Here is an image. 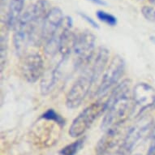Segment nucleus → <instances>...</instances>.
<instances>
[{"label": "nucleus", "mask_w": 155, "mask_h": 155, "mask_svg": "<svg viewBox=\"0 0 155 155\" xmlns=\"http://www.w3.org/2000/svg\"><path fill=\"white\" fill-rule=\"evenodd\" d=\"M150 137L152 138L153 140H155V123L154 124H153V127L152 132H151V135H150Z\"/></svg>", "instance_id": "22"}, {"label": "nucleus", "mask_w": 155, "mask_h": 155, "mask_svg": "<svg viewBox=\"0 0 155 155\" xmlns=\"http://www.w3.org/2000/svg\"><path fill=\"white\" fill-rule=\"evenodd\" d=\"M125 71V62L122 57L115 55L104 71L102 81L95 92V95L102 97L107 94L110 89L116 84L122 77Z\"/></svg>", "instance_id": "4"}, {"label": "nucleus", "mask_w": 155, "mask_h": 155, "mask_svg": "<svg viewBox=\"0 0 155 155\" xmlns=\"http://www.w3.org/2000/svg\"><path fill=\"white\" fill-rule=\"evenodd\" d=\"M107 102L97 100L84 108L71 123L69 135L71 137H79L84 134L100 115L107 111Z\"/></svg>", "instance_id": "2"}, {"label": "nucleus", "mask_w": 155, "mask_h": 155, "mask_svg": "<svg viewBox=\"0 0 155 155\" xmlns=\"http://www.w3.org/2000/svg\"><path fill=\"white\" fill-rule=\"evenodd\" d=\"M107 109L101 128L107 131L115 126L123 125L133 112V103L130 95L129 81L124 80L113 90L107 101Z\"/></svg>", "instance_id": "1"}, {"label": "nucleus", "mask_w": 155, "mask_h": 155, "mask_svg": "<svg viewBox=\"0 0 155 155\" xmlns=\"http://www.w3.org/2000/svg\"><path fill=\"white\" fill-rule=\"evenodd\" d=\"M8 0H1V11L3 10V8L7 6Z\"/></svg>", "instance_id": "21"}, {"label": "nucleus", "mask_w": 155, "mask_h": 155, "mask_svg": "<svg viewBox=\"0 0 155 155\" xmlns=\"http://www.w3.org/2000/svg\"><path fill=\"white\" fill-rule=\"evenodd\" d=\"M79 15H81V17L83 20H84L87 23L89 24V25H91L93 28H99V25H98L96 23V21H94V19H92L90 16H89V15H86V14H84V13L82 12H79Z\"/></svg>", "instance_id": "18"}, {"label": "nucleus", "mask_w": 155, "mask_h": 155, "mask_svg": "<svg viewBox=\"0 0 155 155\" xmlns=\"http://www.w3.org/2000/svg\"><path fill=\"white\" fill-rule=\"evenodd\" d=\"M41 119L44 120H49V121H53L55 122L57 124L63 126L65 124V121L63 118L59 115L57 112L54 109H48L42 115H41Z\"/></svg>", "instance_id": "15"}, {"label": "nucleus", "mask_w": 155, "mask_h": 155, "mask_svg": "<svg viewBox=\"0 0 155 155\" xmlns=\"http://www.w3.org/2000/svg\"><path fill=\"white\" fill-rule=\"evenodd\" d=\"M95 41V36L89 31H84L77 35L73 51L76 58V68L86 65L90 61L94 53Z\"/></svg>", "instance_id": "6"}, {"label": "nucleus", "mask_w": 155, "mask_h": 155, "mask_svg": "<svg viewBox=\"0 0 155 155\" xmlns=\"http://www.w3.org/2000/svg\"><path fill=\"white\" fill-rule=\"evenodd\" d=\"M21 71L28 83H35L44 74V62L39 53L27 54L23 56Z\"/></svg>", "instance_id": "7"}, {"label": "nucleus", "mask_w": 155, "mask_h": 155, "mask_svg": "<svg viewBox=\"0 0 155 155\" xmlns=\"http://www.w3.org/2000/svg\"><path fill=\"white\" fill-rule=\"evenodd\" d=\"M109 51L105 47H100L91 68L88 71L90 74L94 84L96 83L102 72L105 71L107 63L109 61Z\"/></svg>", "instance_id": "11"}, {"label": "nucleus", "mask_w": 155, "mask_h": 155, "mask_svg": "<svg viewBox=\"0 0 155 155\" xmlns=\"http://www.w3.org/2000/svg\"><path fill=\"white\" fill-rule=\"evenodd\" d=\"M123 125L115 126L105 131V134L96 145L97 155H108L120 143H122L127 134Z\"/></svg>", "instance_id": "8"}, {"label": "nucleus", "mask_w": 155, "mask_h": 155, "mask_svg": "<svg viewBox=\"0 0 155 155\" xmlns=\"http://www.w3.org/2000/svg\"><path fill=\"white\" fill-rule=\"evenodd\" d=\"M84 139L81 138L74 141L70 145H67L59 151L60 155H76L84 145Z\"/></svg>", "instance_id": "14"}, {"label": "nucleus", "mask_w": 155, "mask_h": 155, "mask_svg": "<svg viewBox=\"0 0 155 155\" xmlns=\"http://www.w3.org/2000/svg\"><path fill=\"white\" fill-rule=\"evenodd\" d=\"M141 13L143 16L149 21H155V7L152 6H144L141 8Z\"/></svg>", "instance_id": "17"}, {"label": "nucleus", "mask_w": 155, "mask_h": 155, "mask_svg": "<svg viewBox=\"0 0 155 155\" xmlns=\"http://www.w3.org/2000/svg\"><path fill=\"white\" fill-rule=\"evenodd\" d=\"M146 155H155V140H153V142L148 150Z\"/></svg>", "instance_id": "19"}, {"label": "nucleus", "mask_w": 155, "mask_h": 155, "mask_svg": "<svg viewBox=\"0 0 155 155\" xmlns=\"http://www.w3.org/2000/svg\"><path fill=\"white\" fill-rule=\"evenodd\" d=\"M25 0H9L8 8L5 15V20L2 22L6 24L9 29H15L17 26L23 12Z\"/></svg>", "instance_id": "10"}, {"label": "nucleus", "mask_w": 155, "mask_h": 155, "mask_svg": "<svg viewBox=\"0 0 155 155\" xmlns=\"http://www.w3.org/2000/svg\"><path fill=\"white\" fill-rule=\"evenodd\" d=\"M149 1H150V3H151V4L155 6V0H149Z\"/></svg>", "instance_id": "23"}, {"label": "nucleus", "mask_w": 155, "mask_h": 155, "mask_svg": "<svg viewBox=\"0 0 155 155\" xmlns=\"http://www.w3.org/2000/svg\"><path fill=\"white\" fill-rule=\"evenodd\" d=\"M97 17L99 19V21L104 22L110 26H115L117 25V19L110 13H107L102 10H98L96 13Z\"/></svg>", "instance_id": "16"}, {"label": "nucleus", "mask_w": 155, "mask_h": 155, "mask_svg": "<svg viewBox=\"0 0 155 155\" xmlns=\"http://www.w3.org/2000/svg\"><path fill=\"white\" fill-rule=\"evenodd\" d=\"M89 1H91V2L96 3V4H98V5H102V6L107 5L106 2L103 1V0H89Z\"/></svg>", "instance_id": "20"}, {"label": "nucleus", "mask_w": 155, "mask_h": 155, "mask_svg": "<svg viewBox=\"0 0 155 155\" xmlns=\"http://www.w3.org/2000/svg\"><path fill=\"white\" fill-rule=\"evenodd\" d=\"M93 85L94 83L89 71L80 76L67 94V107L69 109H76L79 107L89 94Z\"/></svg>", "instance_id": "5"}, {"label": "nucleus", "mask_w": 155, "mask_h": 155, "mask_svg": "<svg viewBox=\"0 0 155 155\" xmlns=\"http://www.w3.org/2000/svg\"><path fill=\"white\" fill-rule=\"evenodd\" d=\"M59 75H60V68L59 65L55 68L44 72L41 76V81L40 84L41 94L43 95H46L53 89L56 84V82L58 81Z\"/></svg>", "instance_id": "12"}, {"label": "nucleus", "mask_w": 155, "mask_h": 155, "mask_svg": "<svg viewBox=\"0 0 155 155\" xmlns=\"http://www.w3.org/2000/svg\"><path fill=\"white\" fill-rule=\"evenodd\" d=\"M132 99L133 103L132 115L138 117L145 110L155 107V89L147 83H138L133 89Z\"/></svg>", "instance_id": "3"}, {"label": "nucleus", "mask_w": 155, "mask_h": 155, "mask_svg": "<svg viewBox=\"0 0 155 155\" xmlns=\"http://www.w3.org/2000/svg\"><path fill=\"white\" fill-rule=\"evenodd\" d=\"M64 16L63 12L59 8H52L44 18L41 30V45L52 38L58 33L64 23Z\"/></svg>", "instance_id": "9"}, {"label": "nucleus", "mask_w": 155, "mask_h": 155, "mask_svg": "<svg viewBox=\"0 0 155 155\" xmlns=\"http://www.w3.org/2000/svg\"><path fill=\"white\" fill-rule=\"evenodd\" d=\"M10 29L5 23L2 22V32H1V45H0V57H1V71L6 66L8 59V32Z\"/></svg>", "instance_id": "13"}, {"label": "nucleus", "mask_w": 155, "mask_h": 155, "mask_svg": "<svg viewBox=\"0 0 155 155\" xmlns=\"http://www.w3.org/2000/svg\"><path fill=\"white\" fill-rule=\"evenodd\" d=\"M137 155H140V154H137Z\"/></svg>", "instance_id": "24"}]
</instances>
